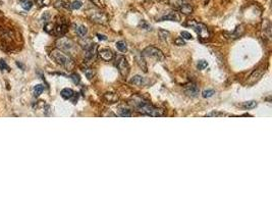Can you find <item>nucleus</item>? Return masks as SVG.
I'll return each instance as SVG.
<instances>
[{"mask_svg": "<svg viewBox=\"0 0 272 204\" xmlns=\"http://www.w3.org/2000/svg\"><path fill=\"white\" fill-rule=\"evenodd\" d=\"M89 17L92 22L97 23V24H100V25H106L108 22V16L104 12L99 11V10L90 11Z\"/></svg>", "mask_w": 272, "mask_h": 204, "instance_id": "obj_6", "label": "nucleus"}, {"mask_svg": "<svg viewBox=\"0 0 272 204\" xmlns=\"http://www.w3.org/2000/svg\"><path fill=\"white\" fill-rule=\"evenodd\" d=\"M116 48L118 49L120 52H127V45L124 41H118L116 43Z\"/></svg>", "mask_w": 272, "mask_h": 204, "instance_id": "obj_23", "label": "nucleus"}, {"mask_svg": "<svg viewBox=\"0 0 272 204\" xmlns=\"http://www.w3.org/2000/svg\"><path fill=\"white\" fill-rule=\"evenodd\" d=\"M75 31H77V34L81 37H85L88 33V30L85 26H78V27H77V29H75Z\"/></svg>", "mask_w": 272, "mask_h": 204, "instance_id": "obj_25", "label": "nucleus"}, {"mask_svg": "<svg viewBox=\"0 0 272 204\" xmlns=\"http://www.w3.org/2000/svg\"><path fill=\"white\" fill-rule=\"evenodd\" d=\"M71 81L74 82V84H75V85L80 84L81 78H80V76H78V74H72V75L71 76Z\"/></svg>", "mask_w": 272, "mask_h": 204, "instance_id": "obj_34", "label": "nucleus"}, {"mask_svg": "<svg viewBox=\"0 0 272 204\" xmlns=\"http://www.w3.org/2000/svg\"><path fill=\"white\" fill-rule=\"evenodd\" d=\"M116 68H117L119 74H120L122 77H127L128 72H130V65H128L127 61V59H125L124 56H122V55H118V56H116Z\"/></svg>", "mask_w": 272, "mask_h": 204, "instance_id": "obj_4", "label": "nucleus"}, {"mask_svg": "<svg viewBox=\"0 0 272 204\" xmlns=\"http://www.w3.org/2000/svg\"><path fill=\"white\" fill-rule=\"evenodd\" d=\"M140 27H142V29H146V30H151V26L148 24L146 20H142L140 23Z\"/></svg>", "mask_w": 272, "mask_h": 204, "instance_id": "obj_36", "label": "nucleus"}, {"mask_svg": "<svg viewBox=\"0 0 272 204\" xmlns=\"http://www.w3.org/2000/svg\"><path fill=\"white\" fill-rule=\"evenodd\" d=\"M67 32V25L65 23H59L56 27L53 28V34L57 36H63Z\"/></svg>", "mask_w": 272, "mask_h": 204, "instance_id": "obj_12", "label": "nucleus"}, {"mask_svg": "<svg viewBox=\"0 0 272 204\" xmlns=\"http://www.w3.org/2000/svg\"><path fill=\"white\" fill-rule=\"evenodd\" d=\"M35 1L37 2V4H39L40 6H42V5L44 4V1H45V0H35Z\"/></svg>", "mask_w": 272, "mask_h": 204, "instance_id": "obj_39", "label": "nucleus"}, {"mask_svg": "<svg viewBox=\"0 0 272 204\" xmlns=\"http://www.w3.org/2000/svg\"><path fill=\"white\" fill-rule=\"evenodd\" d=\"M207 66H208V62H207L206 60H199L198 61V65H197V68L198 69H205Z\"/></svg>", "mask_w": 272, "mask_h": 204, "instance_id": "obj_28", "label": "nucleus"}, {"mask_svg": "<svg viewBox=\"0 0 272 204\" xmlns=\"http://www.w3.org/2000/svg\"><path fill=\"white\" fill-rule=\"evenodd\" d=\"M225 114L223 112H218V111H212L208 113L206 116H208V118H210V116H224Z\"/></svg>", "mask_w": 272, "mask_h": 204, "instance_id": "obj_37", "label": "nucleus"}, {"mask_svg": "<svg viewBox=\"0 0 272 204\" xmlns=\"http://www.w3.org/2000/svg\"><path fill=\"white\" fill-rule=\"evenodd\" d=\"M263 72H264V69H256V71L250 76V78H249V82H248L249 85H253V84H255L256 82H258L260 79H261Z\"/></svg>", "mask_w": 272, "mask_h": 204, "instance_id": "obj_11", "label": "nucleus"}, {"mask_svg": "<svg viewBox=\"0 0 272 204\" xmlns=\"http://www.w3.org/2000/svg\"><path fill=\"white\" fill-rule=\"evenodd\" d=\"M84 72L85 75H86V77L89 79V80H91V79L93 78V76H94V71L91 69H84Z\"/></svg>", "mask_w": 272, "mask_h": 204, "instance_id": "obj_33", "label": "nucleus"}, {"mask_svg": "<svg viewBox=\"0 0 272 204\" xmlns=\"http://www.w3.org/2000/svg\"><path fill=\"white\" fill-rule=\"evenodd\" d=\"M242 106L244 107L245 109H252V108H255V107L257 106V102L256 101H247V102H244V103L242 104Z\"/></svg>", "mask_w": 272, "mask_h": 204, "instance_id": "obj_24", "label": "nucleus"}, {"mask_svg": "<svg viewBox=\"0 0 272 204\" xmlns=\"http://www.w3.org/2000/svg\"><path fill=\"white\" fill-rule=\"evenodd\" d=\"M82 2L80 1V0H75L72 3H71V9H80V8L82 7Z\"/></svg>", "mask_w": 272, "mask_h": 204, "instance_id": "obj_29", "label": "nucleus"}, {"mask_svg": "<svg viewBox=\"0 0 272 204\" xmlns=\"http://www.w3.org/2000/svg\"><path fill=\"white\" fill-rule=\"evenodd\" d=\"M44 91V86L41 85V84H39V85H36L34 87V94L36 97H38V96H40L41 94L43 93Z\"/></svg>", "mask_w": 272, "mask_h": 204, "instance_id": "obj_26", "label": "nucleus"}, {"mask_svg": "<svg viewBox=\"0 0 272 204\" xmlns=\"http://www.w3.org/2000/svg\"><path fill=\"white\" fill-rule=\"evenodd\" d=\"M0 69H1L2 72H3V71L9 72L10 71V68L6 65V62H5L3 59H0Z\"/></svg>", "mask_w": 272, "mask_h": 204, "instance_id": "obj_30", "label": "nucleus"}, {"mask_svg": "<svg viewBox=\"0 0 272 204\" xmlns=\"http://www.w3.org/2000/svg\"><path fill=\"white\" fill-rule=\"evenodd\" d=\"M103 97L108 103H115V102L118 101V95L115 94V93H105Z\"/></svg>", "mask_w": 272, "mask_h": 204, "instance_id": "obj_15", "label": "nucleus"}, {"mask_svg": "<svg viewBox=\"0 0 272 204\" xmlns=\"http://www.w3.org/2000/svg\"><path fill=\"white\" fill-rule=\"evenodd\" d=\"M57 44L61 49H64V50H66V51H71V49L75 47L74 42L68 39H66V38H62V39L58 40Z\"/></svg>", "mask_w": 272, "mask_h": 204, "instance_id": "obj_8", "label": "nucleus"}, {"mask_svg": "<svg viewBox=\"0 0 272 204\" xmlns=\"http://www.w3.org/2000/svg\"><path fill=\"white\" fill-rule=\"evenodd\" d=\"M185 92L187 95L192 96V97H196L199 94V88L196 84H188V85L185 86Z\"/></svg>", "mask_w": 272, "mask_h": 204, "instance_id": "obj_10", "label": "nucleus"}, {"mask_svg": "<svg viewBox=\"0 0 272 204\" xmlns=\"http://www.w3.org/2000/svg\"><path fill=\"white\" fill-rule=\"evenodd\" d=\"M54 6L58 8V9H66V10L71 9V3L68 2V0H56Z\"/></svg>", "mask_w": 272, "mask_h": 204, "instance_id": "obj_13", "label": "nucleus"}, {"mask_svg": "<svg viewBox=\"0 0 272 204\" xmlns=\"http://www.w3.org/2000/svg\"><path fill=\"white\" fill-rule=\"evenodd\" d=\"M188 26H191L195 29V31L197 32L199 38L202 41H207L210 39V32L207 29V27L204 24H201V23H196L194 20H189Z\"/></svg>", "mask_w": 272, "mask_h": 204, "instance_id": "obj_3", "label": "nucleus"}, {"mask_svg": "<svg viewBox=\"0 0 272 204\" xmlns=\"http://www.w3.org/2000/svg\"><path fill=\"white\" fill-rule=\"evenodd\" d=\"M161 20H172V22H180V16L176 11H171L166 16L161 17Z\"/></svg>", "mask_w": 272, "mask_h": 204, "instance_id": "obj_14", "label": "nucleus"}, {"mask_svg": "<svg viewBox=\"0 0 272 204\" xmlns=\"http://www.w3.org/2000/svg\"><path fill=\"white\" fill-rule=\"evenodd\" d=\"M136 60H137V63L139 65L140 68H141L145 72H147V66H146V63H145V60H144V56H143V55H137V56H136Z\"/></svg>", "mask_w": 272, "mask_h": 204, "instance_id": "obj_20", "label": "nucleus"}, {"mask_svg": "<svg viewBox=\"0 0 272 204\" xmlns=\"http://www.w3.org/2000/svg\"><path fill=\"white\" fill-rule=\"evenodd\" d=\"M183 3H185L183 0H169V4H170L172 7H174L175 9H180Z\"/></svg>", "mask_w": 272, "mask_h": 204, "instance_id": "obj_22", "label": "nucleus"}, {"mask_svg": "<svg viewBox=\"0 0 272 204\" xmlns=\"http://www.w3.org/2000/svg\"><path fill=\"white\" fill-rule=\"evenodd\" d=\"M93 2H94V4H96L97 6H101V3H100V0H92Z\"/></svg>", "mask_w": 272, "mask_h": 204, "instance_id": "obj_40", "label": "nucleus"}, {"mask_svg": "<svg viewBox=\"0 0 272 204\" xmlns=\"http://www.w3.org/2000/svg\"><path fill=\"white\" fill-rule=\"evenodd\" d=\"M183 14H186V16H189V14H192L193 11H194V8H193L191 5L188 3H183L181 5V7L178 9Z\"/></svg>", "mask_w": 272, "mask_h": 204, "instance_id": "obj_16", "label": "nucleus"}, {"mask_svg": "<svg viewBox=\"0 0 272 204\" xmlns=\"http://www.w3.org/2000/svg\"><path fill=\"white\" fill-rule=\"evenodd\" d=\"M214 94H215V91L213 89H207V90H204V91L202 92V96H203L204 98L212 97Z\"/></svg>", "mask_w": 272, "mask_h": 204, "instance_id": "obj_27", "label": "nucleus"}, {"mask_svg": "<svg viewBox=\"0 0 272 204\" xmlns=\"http://www.w3.org/2000/svg\"><path fill=\"white\" fill-rule=\"evenodd\" d=\"M180 36H181V38H183V39H186V40H192L193 39L192 34L189 33V32H187V31H183V32H181Z\"/></svg>", "mask_w": 272, "mask_h": 204, "instance_id": "obj_31", "label": "nucleus"}, {"mask_svg": "<svg viewBox=\"0 0 272 204\" xmlns=\"http://www.w3.org/2000/svg\"><path fill=\"white\" fill-rule=\"evenodd\" d=\"M97 37L99 38L100 40H107V37L105 36V35H101V34H97Z\"/></svg>", "mask_w": 272, "mask_h": 204, "instance_id": "obj_38", "label": "nucleus"}, {"mask_svg": "<svg viewBox=\"0 0 272 204\" xmlns=\"http://www.w3.org/2000/svg\"><path fill=\"white\" fill-rule=\"evenodd\" d=\"M60 95H61V97L64 98V99H71V98L74 97L75 92L72 91L71 89H69V88H65V89L61 90Z\"/></svg>", "mask_w": 272, "mask_h": 204, "instance_id": "obj_18", "label": "nucleus"}, {"mask_svg": "<svg viewBox=\"0 0 272 204\" xmlns=\"http://www.w3.org/2000/svg\"><path fill=\"white\" fill-rule=\"evenodd\" d=\"M159 36L160 38H161L162 40H166L169 36V32L168 31H165V30H159Z\"/></svg>", "mask_w": 272, "mask_h": 204, "instance_id": "obj_32", "label": "nucleus"}, {"mask_svg": "<svg viewBox=\"0 0 272 204\" xmlns=\"http://www.w3.org/2000/svg\"><path fill=\"white\" fill-rule=\"evenodd\" d=\"M19 1L25 10H30L33 6V0H19Z\"/></svg>", "mask_w": 272, "mask_h": 204, "instance_id": "obj_21", "label": "nucleus"}, {"mask_svg": "<svg viewBox=\"0 0 272 204\" xmlns=\"http://www.w3.org/2000/svg\"><path fill=\"white\" fill-rule=\"evenodd\" d=\"M96 54H97V44L92 43L89 47L86 48V51H85V59L87 61H91L95 58Z\"/></svg>", "mask_w": 272, "mask_h": 204, "instance_id": "obj_7", "label": "nucleus"}, {"mask_svg": "<svg viewBox=\"0 0 272 204\" xmlns=\"http://www.w3.org/2000/svg\"><path fill=\"white\" fill-rule=\"evenodd\" d=\"M50 57L57 65L63 66L64 69H68V71H71L75 68L74 59L69 55H67L65 52L61 51L60 49H54V50H52L50 53Z\"/></svg>", "mask_w": 272, "mask_h": 204, "instance_id": "obj_2", "label": "nucleus"}, {"mask_svg": "<svg viewBox=\"0 0 272 204\" xmlns=\"http://www.w3.org/2000/svg\"><path fill=\"white\" fill-rule=\"evenodd\" d=\"M142 55L143 56L155 58L156 60H163L164 59V54H163V52L160 50V49L154 47V46H148L147 48H145L144 50H143Z\"/></svg>", "mask_w": 272, "mask_h": 204, "instance_id": "obj_5", "label": "nucleus"}, {"mask_svg": "<svg viewBox=\"0 0 272 204\" xmlns=\"http://www.w3.org/2000/svg\"><path fill=\"white\" fill-rule=\"evenodd\" d=\"M131 83L136 86H144L146 84V81H145V78L141 77V76H134L131 80Z\"/></svg>", "mask_w": 272, "mask_h": 204, "instance_id": "obj_17", "label": "nucleus"}, {"mask_svg": "<svg viewBox=\"0 0 272 204\" xmlns=\"http://www.w3.org/2000/svg\"><path fill=\"white\" fill-rule=\"evenodd\" d=\"M97 53L99 55V57H100L101 59L104 60V61H109V60L112 59L113 57H114V54H113V52L111 51L110 49H108V48L101 49V50H99Z\"/></svg>", "mask_w": 272, "mask_h": 204, "instance_id": "obj_9", "label": "nucleus"}, {"mask_svg": "<svg viewBox=\"0 0 272 204\" xmlns=\"http://www.w3.org/2000/svg\"><path fill=\"white\" fill-rule=\"evenodd\" d=\"M117 111H118V114L122 116V118H130V116H131V109H128L124 106H119Z\"/></svg>", "mask_w": 272, "mask_h": 204, "instance_id": "obj_19", "label": "nucleus"}, {"mask_svg": "<svg viewBox=\"0 0 272 204\" xmlns=\"http://www.w3.org/2000/svg\"><path fill=\"white\" fill-rule=\"evenodd\" d=\"M207 2H208V0H204L203 3H204V4H207Z\"/></svg>", "mask_w": 272, "mask_h": 204, "instance_id": "obj_42", "label": "nucleus"}, {"mask_svg": "<svg viewBox=\"0 0 272 204\" xmlns=\"http://www.w3.org/2000/svg\"><path fill=\"white\" fill-rule=\"evenodd\" d=\"M130 104L134 107L138 112L142 114L149 115V116H162L164 115V111L158 107L152 105L149 101L139 95H134L131 98Z\"/></svg>", "mask_w": 272, "mask_h": 204, "instance_id": "obj_1", "label": "nucleus"}, {"mask_svg": "<svg viewBox=\"0 0 272 204\" xmlns=\"http://www.w3.org/2000/svg\"><path fill=\"white\" fill-rule=\"evenodd\" d=\"M174 44L177 45V46H183V45H186L185 39H183L181 37H178V38H176V39L174 40Z\"/></svg>", "mask_w": 272, "mask_h": 204, "instance_id": "obj_35", "label": "nucleus"}, {"mask_svg": "<svg viewBox=\"0 0 272 204\" xmlns=\"http://www.w3.org/2000/svg\"><path fill=\"white\" fill-rule=\"evenodd\" d=\"M16 65H17V66H19V68L22 69V71H24V69H25V68H24V66H23L22 65H20L19 62H16Z\"/></svg>", "mask_w": 272, "mask_h": 204, "instance_id": "obj_41", "label": "nucleus"}]
</instances>
